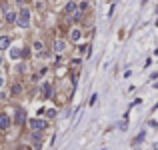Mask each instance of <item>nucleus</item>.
Listing matches in <instances>:
<instances>
[{
    "label": "nucleus",
    "instance_id": "f257e3e1",
    "mask_svg": "<svg viewBox=\"0 0 158 150\" xmlns=\"http://www.w3.org/2000/svg\"><path fill=\"white\" fill-rule=\"evenodd\" d=\"M16 22H18L20 28H26V26H28V22H30V12H28V8L20 10V14L16 16Z\"/></svg>",
    "mask_w": 158,
    "mask_h": 150
},
{
    "label": "nucleus",
    "instance_id": "f03ea898",
    "mask_svg": "<svg viewBox=\"0 0 158 150\" xmlns=\"http://www.w3.org/2000/svg\"><path fill=\"white\" fill-rule=\"evenodd\" d=\"M28 124H30V128H32V130H36V132L46 128V122H44V120H40V118H34V120H30Z\"/></svg>",
    "mask_w": 158,
    "mask_h": 150
},
{
    "label": "nucleus",
    "instance_id": "7ed1b4c3",
    "mask_svg": "<svg viewBox=\"0 0 158 150\" xmlns=\"http://www.w3.org/2000/svg\"><path fill=\"white\" fill-rule=\"evenodd\" d=\"M24 118H26L24 110L22 108H18V110H16V116H14V122H16V124H24Z\"/></svg>",
    "mask_w": 158,
    "mask_h": 150
},
{
    "label": "nucleus",
    "instance_id": "20e7f679",
    "mask_svg": "<svg viewBox=\"0 0 158 150\" xmlns=\"http://www.w3.org/2000/svg\"><path fill=\"white\" fill-rule=\"evenodd\" d=\"M8 126H10V118H8V114H0V128L6 130Z\"/></svg>",
    "mask_w": 158,
    "mask_h": 150
},
{
    "label": "nucleus",
    "instance_id": "39448f33",
    "mask_svg": "<svg viewBox=\"0 0 158 150\" xmlns=\"http://www.w3.org/2000/svg\"><path fill=\"white\" fill-rule=\"evenodd\" d=\"M42 96H44V98H50V96H52V86H50L48 82L42 86Z\"/></svg>",
    "mask_w": 158,
    "mask_h": 150
},
{
    "label": "nucleus",
    "instance_id": "423d86ee",
    "mask_svg": "<svg viewBox=\"0 0 158 150\" xmlns=\"http://www.w3.org/2000/svg\"><path fill=\"white\" fill-rule=\"evenodd\" d=\"M32 146H34L36 150L42 148V140H40V136H38V134H32Z\"/></svg>",
    "mask_w": 158,
    "mask_h": 150
},
{
    "label": "nucleus",
    "instance_id": "0eeeda50",
    "mask_svg": "<svg viewBox=\"0 0 158 150\" xmlns=\"http://www.w3.org/2000/svg\"><path fill=\"white\" fill-rule=\"evenodd\" d=\"M8 44H10V38L8 36H0V50H6Z\"/></svg>",
    "mask_w": 158,
    "mask_h": 150
},
{
    "label": "nucleus",
    "instance_id": "6e6552de",
    "mask_svg": "<svg viewBox=\"0 0 158 150\" xmlns=\"http://www.w3.org/2000/svg\"><path fill=\"white\" fill-rule=\"evenodd\" d=\"M16 16H18L16 12H8V14H6V20H8V22H16Z\"/></svg>",
    "mask_w": 158,
    "mask_h": 150
},
{
    "label": "nucleus",
    "instance_id": "1a4fd4ad",
    "mask_svg": "<svg viewBox=\"0 0 158 150\" xmlns=\"http://www.w3.org/2000/svg\"><path fill=\"white\" fill-rule=\"evenodd\" d=\"M74 8H76V2H68V4H66V8H64V10H66V12H72V10H74Z\"/></svg>",
    "mask_w": 158,
    "mask_h": 150
},
{
    "label": "nucleus",
    "instance_id": "9d476101",
    "mask_svg": "<svg viewBox=\"0 0 158 150\" xmlns=\"http://www.w3.org/2000/svg\"><path fill=\"white\" fill-rule=\"evenodd\" d=\"M10 56H12V58H20V50H18V48L10 50Z\"/></svg>",
    "mask_w": 158,
    "mask_h": 150
},
{
    "label": "nucleus",
    "instance_id": "9b49d317",
    "mask_svg": "<svg viewBox=\"0 0 158 150\" xmlns=\"http://www.w3.org/2000/svg\"><path fill=\"white\" fill-rule=\"evenodd\" d=\"M70 36H72V40L76 42V40L80 38V30H72V34H70Z\"/></svg>",
    "mask_w": 158,
    "mask_h": 150
},
{
    "label": "nucleus",
    "instance_id": "f8f14e48",
    "mask_svg": "<svg viewBox=\"0 0 158 150\" xmlns=\"http://www.w3.org/2000/svg\"><path fill=\"white\" fill-rule=\"evenodd\" d=\"M20 90H22L20 84H14V86H12V94H20Z\"/></svg>",
    "mask_w": 158,
    "mask_h": 150
},
{
    "label": "nucleus",
    "instance_id": "ddd939ff",
    "mask_svg": "<svg viewBox=\"0 0 158 150\" xmlns=\"http://www.w3.org/2000/svg\"><path fill=\"white\" fill-rule=\"evenodd\" d=\"M56 50H58V52L64 50V42H62V40H58V42H56Z\"/></svg>",
    "mask_w": 158,
    "mask_h": 150
},
{
    "label": "nucleus",
    "instance_id": "4468645a",
    "mask_svg": "<svg viewBox=\"0 0 158 150\" xmlns=\"http://www.w3.org/2000/svg\"><path fill=\"white\" fill-rule=\"evenodd\" d=\"M142 138H144V132H140V134L136 136V140H134V142H136V144H138V142H142Z\"/></svg>",
    "mask_w": 158,
    "mask_h": 150
},
{
    "label": "nucleus",
    "instance_id": "2eb2a0df",
    "mask_svg": "<svg viewBox=\"0 0 158 150\" xmlns=\"http://www.w3.org/2000/svg\"><path fill=\"white\" fill-rule=\"evenodd\" d=\"M52 116H56V110H52V108H50V110H48V118H52Z\"/></svg>",
    "mask_w": 158,
    "mask_h": 150
},
{
    "label": "nucleus",
    "instance_id": "dca6fc26",
    "mask_svg": "<svg viewBox=\"0 0 158 150\" xmlns=\"http://www.w3.org/2000/svg\"><path fill=\"white\" fill-rule=\"evenodd\" d=\"M2 84H4V80H2V78H0V86H2Z\"/></svg>",
    "mask_w": 158,
    "mask_h": 150
},
{
    "label": "nucleus",
    "instance_id": "f3484780",
    "mask_svg": "<svg viewBox=\"0 0 158 150\" xmlns=\"http://www.w3.org/2000/svg\"><path fill=\"white\" fill-rule=\"evenodd\" d=\"M20 150H26V148H20Z\"/></svg>",
    "mask_w": 158,
    "mask_h": 150
}]
</instances>
